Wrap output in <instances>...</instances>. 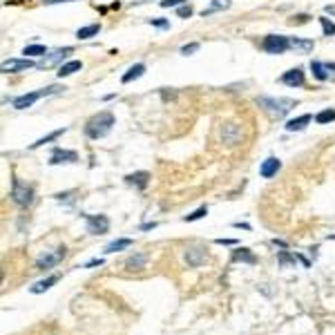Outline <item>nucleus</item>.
I'll use <instances>...</instances> for the list:
<instances>
[{"label":"nucleus","instance_id":"f257e3e1","mask_svg":"<svg viewBox=\"0 0 335 335\" xmlns=\"http://www.w3.org/2000/svg\"><path fill=\"white\" fill-rule=\"evenodd\" d=\"M112 125H114V114L112 112H99L87 121L85 134H87L90 139H103L105 134H109Z\"/></svg>","mask_w":335,"mask_h":335},{"label":"nucleus","instance_id":"4c0bfd02","mask_svg":"<svg viewBox=\"0 0 335 335\" xmlns=\"http://www.w3.org/2000/svg\"><path fill=\"white\" fill-rule=\"evenodd\" d=\"M103 264V259L99 257V259H92V261H87V264H85V268H94V266H101Z\"/></svg>","mask_w":335,"mask_h":335},{"label":"nucleus","instance_id":"5701e85b","mask_svg":"<svg viewBox=\"0 0 335 335\" xmlns=\"http://www.w3.org/2000/svg\"><path fill=\"white\" fill-rule=\"evenodd\" d=\"M132 246V239L130 237H123V239H114L112 243L105 246V253H117V251H123V248H130Z\"/></svg>","mask_w":335,"mask_h":335},{"label":"nucleus","instance_id":"aec40b11","mask_svg":"<svg viewBox=\"0 0 335 335\" xmlns=\"http://www.w3.org/2000/svg\"><path fill=\"white\" fill-rule=\"evenodd\" d=\"M81 67H83L81 60H70V63H63V65L58 67V78L76 74V72H81Z\"/></svg>","mask_w":335,"mask_h":335},{"label":"nucleus","instance_id":"412c9836","mask_svg":"<svg viewBox=\"0 0 335 335\" xmlns=\"http://www.w3.org/2000/svg\"><path fill=\"white\" fill-rule=\"evenodd\" d=\"M56 282H58V275H50L47 279H40V282H36L29 291H32V293H36V295H38V293H45V291H50Z\"/></svg>","mask_w":335,"mask_h":335},{"label":"nucleus","instance_id":"58836bf2","mask_svg":"<svg viewBox=\"0 0 335 335\" xmlns=\"http://www.w3.org/2000/svg\"><path fill=\"white\" fill-rule=\"evenodd\" d=\"M45 5H58V3H74V0H42Z\"/></svg>","mask_w":335,"mask_h":335},{"label":"nucleus","instance_id":"2f4dec72","mask_svg":"<svg viewBox=\"0 0 335 335\" xmlns=\"http://www.w3.org/2000/svg\"><path fill=\"white\" fill-rule=\"evenodd\" d=\"M322 23V32H324V36H335V23L328 20V18H320Z\"/></svg>","mask_w":335,"mask_h":335},{"label":"nucleus","instance_id":"6ab92c4d","mask_svg":"<svg viewBox=\"0 0 335 335\" xmlns=\"http://www.w3.org/2000/svg\"><path fill=\"white\" fill-rule=\"evenodd\" d=\"M308 123H310V114H302V117H297V119H291L288 123H286V130L288 132H302Z\"/></svg>","mask_w":335,"mask_h":335},{"label":"nucleus","instance_id":"393cba45","mask_svg":"<svg viewBox=\"0 0 335 335\" xmlns=\"http://www.w3.org/2000/svg\"><path fill=\"white\" fill-rule=\"evenodd\" d=\"M230 7V0H212V5L208 9H204L201 11V16H210V14H215V11H221V9H228Z\"/></svg>","mask_w":335,"mask_h":335},{"label":"nucleus","instance_id":"7c9ffc66","mask_svg":"<svg viewBox=\"0 0 335 335\" xmlns=\"http://www.w3.org/2000/svg\"><path fill=\"white\" fill-rule=\"evenodd\" d=\"M297 259H300L297 255H291V253H286V251H282V253L277 255V261H279L282 266H286V264H295Z\"/></svg>","mask_w":335,"mask_h":335},{"label":"nucleus","instance_id":"a211bd4d","mask_svg":"<svg viewBox=\"0 0 335 335\" xmlns=\"http://www.w3.org/2000/svg\"><path fill=\"white\" fill-rule=\"evenodd\" d=\"M145 264H148V255L137 253V255H132V257L125 261V268H127V271H143Z\"/></svg>","mask_w":335,"mask_h":335},{"label":"nucleus","instance_id":"72a5a7b5","mask_svg":"<svg viewBox=\"0 0 335 335\" xmlns=\"http://www.w3.org/2000/svg\"><path fill=\"white\" fill-rule=\"evenodd\" d=\"M186 0H161V7H181V5H184Z\"/></svg>","mask_w":335,"mask_h":335},{"label":"nucleus","instance_id":"423d86ee","mask_svg":"<svg viewBox=\"0 0 335 335\" xmlns=\"http://www.w3.org/2000/svg\"><path fill=\"white\" fill-rule=\"evenodd\" d=\"M63 257H65V246H63V248H56L54 253H45V255H40V257L36 259V266H38L40 271H47V268H54V266H56Z\"/></svg>","mask_w":335,"mask_h":335},{"label":"nucleus","instance_id":"7ed1b4c3","mask_svg":"<svg viewBox=\"0 0 335 335\" xmlns=\"http://www.w3.org/2000/svg\"><path fill=\"white\" fill-rule=\"evenodd\" d=\"M11 199L18 206H29L34 201V190L32 186H27L25 181H20L18 176H14V184H11Z\"/></svg>","mask_w":335,"mask_h":335},{"label":"nucleus","instance_id":"20e7f679","mask_svg":"<svg viewBox=\"0 0 335 335\" xmlns=\"http://www.w3.org/2000/svg\"><path fill=\"white\" fill-rule=\"evenodd\" d=\"M261 50L268 52V54H284L286 50H291V38L279 36V34H271L264 38V42H261Z\"/></svg>","mask_w":335,"mask_h":335},{"label":"nucleus","instance_id":"f8f14e48","mask_svg":"<svg viewBox=\"0 0 335 335\" xmlns=\"http://www.w3.org/2000/svg\"><path fill=\"white\" fill-rule=\"evenodd\" d=\"M72 54V47H63V50H56V52H52L50 56H45L40 60V67H52V65H56V63H60V60H65L67 56Z\"/></svg>","mask_w":335,"mask_h":335},{"label":"nucleus","instance_id":"f704fd0d","mask_svg":"<svg viewBox=\"0 0 335 335\" xmlns=\"http://www.w3.org/2000/svg\"><path fill=\"white\" fill-rule=\"evenodd\" d=\"M199 50V42H192V45H186V47H181V54L184 56H190L192 52H197Z\"/></svg>","mask_w":335,"mask_h":335},{"label":"nucleus","instance_id":"bb28decb","mask_svg":"<svg viewBox=\"0 0 335 335\" xmlns=\"http://www.w3.org/2000/svg\"><path fill=\"white\" fill-rule=\"evenodd\" d=\"M99 32H101V25H87V27H81V29H78L76 36H78L81 40H87V38H92V36H96Z\"/></svg>","mask_w":335,"mask_h":335},{"label":"nucleus","instance_id":"c756f323","mask_svg":"<svg viewBox=\"0 0 335 335\" xmlns=\"http://www.w3.org/2000/svg\"><path fill=\"white\" fill-rule=\"evenodd\" d=\"M206 215H208V208H206V206H201V208H197L192 215H186L184 221H197V219H204Z\"/></svg>","mask_w":335,"mask_h":335},{"label":"nucleus","instance_id":"a19ab883","mask_svg":"<svg viewBox=\"0 0 335 335\" xmlns=\"http://www.w3.org/2000/svg\"><path fill=\"white\" fill-rule=\"evenodd\" d=\"M328 239H335V235H328Z\"/></svg>","mask_w":335,"mask_h":335},{"label":"nucleus","instance_id":"c9c22d12","mask_svg":"<svg viewBox=\"0 0 335 335\" xmlns=\"http://www.w3.org/2000/svg\"><path fill=\"white\" fill-rule=\"evenodd\" d=\"M306 20H308V16L306 14H300V16H295L291 23H293V25H295V23H297V25H302V23H306Z\"/></svg>","mask_w":335,"mask_h":335},{"label":"nucleus","instance_id":"2eb2a0df","mask_svg":"<svg viewBox=\"0 0 335 335\" xmlns=\"http://www.w3.org/2000/svg\"><path fill=\"white\" fill-rule=\"evenodd\" d=\"M206 259H208V255H206V251H201V248H190V251H186V261L194 268L201 266Z\"/></svg>","mask_w":335,"mask_h":335},{"label":"nucleus","instance_id":"4be33fe9","mask_svg":"<svg viewBox=\"0 0 335 335\" xmlns=\"http://www.w3.org/2000/svg\"><path fill=\"white\" fill-rule=\"evenodd\" d=\"M313 40H304V38H291V50H295L297 54H308L313 52Z\"/></svg>","mask_w":335,"mask_h":335},{"label":"nucleus","instance_id":"4468645a","mask_svg":"<svg viewBox=\"0 0 335 335\" xmlns=\"http://www.w3.org/2000/svg\"><path fill=\"white\" fill-rule=\"evenodd\" d=\"M42 96V90L40 92H29V94H23V96H16L14 99V107L16 109H25V107H32L36 101Z\"/></svg>","mask_w":335,"mask_h":335},{"label":"nucleus","instance_id":"0eeeda50","mask_svg":"<svg viewBox=\"0 0 335 335\" xmlns=\"http://www.w3.org/2000/svg\"><path fill=\"white\" fill-rule=\"evenodd\" d=\"M221 139H224V143L226 145H237V143H241L243 132L237 123H226L221 127Z\"/></svg>","mask_w":335,"mask_h":335},{"label":"nucleus","instance_id":"39448f33","mask_svg":"<svg viewBox=\"0 0 335 335\" xmlns=\"http://www.w3.org/2000/svg\"><path fill=\"white\" fill-rule=\"evenodd\" d=\"M83 219L87 221V233L90 235H105L109 230V219L105 215H85Z\"/></svg>","mask_w":335,"mask_h":335},{"label":"nucleus","instance_id":"ddd939ff","mask_svg":"<svg viewBox=\"0 0 335 335\" xmlns=\"http://www.w3.org/2000/svg\"><path fill=\"white\" fill-rule=\"evenodd\" d=\"M282 168V161L275 159V157H268V159L261 163V168H259V174L264 176V179H271V176H275L277 174V170Z\"/></svg>","mask_w":335,"mask_h":335},{"label":"nucleus","instance_id":"cd10ccee","mask_svg":"<svg viewBox=\"0 0 335 335\" xmlns=\"http://www.w3.org/2000/svg\"><path fill=\"white\" fill-rule=\"evenodd\" d=\"M65 132V127H60V130H54L52 134H47V137H42V139H38L36 143H32V150H36V148H40V145H45V143H50V141H54V139H58L60 134Z\"/></svg>","mask_w":335,"mask_h":335},{"label":"nucleus","instance_id":"f03ea898","mask_svg":"<svg viewBox=\"0 0 335 335\" xmlns=\"http://www.w3.org/2000/svg\"><path fill=\"white\" fill-rule=\"evenodd\" d=\"M257 103L275 119H284L286 114L297 105V101H293V99H271V96H259Z\"/></svg>","mask_w":335,"mask_h":335},{"label":"nucleus","instance_id":"6e6552de","mask_svg":"<svg viewBox=\"0 0 335 335\" xmlns=\"http://www.w3.org/2000/svg\"><path fill=\"white\" fill-rule=\"evenodd\" d=\"M32 67H36V63L29 58H11L3 63V72L5 74H14V72H25V70H32Z\"/></svg>","mask_w":335,"mask_h":335},{"label":"nucleus","instance_id":"1a4fd4ad","mask_svg":"<svg viewBox=\"0 0 335 335\" xmlns=\"http://www.w3.org/2000/svg\"><path fill=\"white\" fill-rule=\"evenodd\" d=\"M78 161V154L74 150H63V148H56L50 157V163L52 166H60V163H76Z\"/></svg>","mask_w":335,"mask_h":335},{"label":"nucleus","instance_id":"c85d7f7f","mask_svg":"<svg viewBox=\"0 0 335 335\" xmlns=\"http://www.w3.org/2000/svg\"><path fill=\"white\" fill-rule=\"evenodd\" d=\"M25 56H42V54H47V50L42 45H27L25 50H23Z\"/></svg>","mask_w":335,"mask_h":335},{"label":"nucleus","instance_id":"9b49d317","mask_svg":"<svg viewBox=\"0 0 335 335\" xmlns=\"http://www.w3.org/2000/svg\"><path fill=\"white\" fill-rule=\"evenodd\" d=\"M333 70H335V65H328V63H320V60H313V63H310V72H313V76L318 78V81L331 78Z\"/></svg>","mask_w":335,"mask_h":335},{"label":"nucleus","instance_id":"ea45409f","mask_svg":"<svg viewBox=\"0 0 335 335\" xmlns=\"http://www.w3.org/2000/svg\"><path fill=\"white\" fill-rule=\"evenodd\" d=\"M217 243H226V246H233V243H237V239H217Z\"/></svg>","mask_w":335,"mask_h":335},{"label":"nucleus","instance_id":"b1692460","mask_svg":"<svg viewBox=\"0 0 335 335\" xmlns=\"http://www.w3.org/2000/svg\"><path fill=\"white\" fill-rule=\"evenodd\" d=\"M233 259L235 261H246V264H255V261H257L255 259V255L248 251V248H237V251L233 253Z\"/></svg>","mask_w":335,"mask_h":335},{"label":"nucleus","instance_id":"dca6fc26","mask_svg":"<svg viewBox=\"0 0 335 335\" xmlns=\"http://www.w3.org/2000/svg\"><path fill=\"white\" fill-rule=\"evenodd\" d=\"M143 74H145V65L137 63V65H132L123 76H121V83H132V81H137V78H141Z\"/></svg>","mask_w":335,"mask_h":335},{"label":"nucleus","instance_id":"473e14b6","mask_svg":"<svg viewBox=\"0 0 335 335\" xmlns=\"http://www.w3.org/2000/svg\"><path fill=\"white\" fill-rule=\"evenodd\" d=\"M176 16H179V18H190L192 16V7H190V5H181V7L176 9Z\"/></svg>","mask_w":335,"mask_h":335},{"label":"nucleus","instance_id":"e433bc0d","mask_svg":"<svg viewBox=\"0 0 335 335\" xmlns=\"http://www.w3.org/2000/svg\"><path fill=\"white\" fill-rule=\"evenodd\" d=\"M150 25H154V27H168V20H154V18H152V20H148Z\"/></svg>","mask_w":335,"mask_h":335},{"label":"nucleus","instance_id":"9d476101","mask_svg":"<svg viewBox=\"0 0 335 335\" xmlns=\"http://www.w3.org/2000/svg\"><path fill=\"white\" fill-rule=\"evenodd\" d=\"M284 85H288V87H302L304 83H306V76H304V72L300 67H295V70H288L286 74L279 78Z\"/></svg>","mask_w":335,"mask_h":335},{"label":"nucleus","instance_id":"a878e982","mask_svg":"<svg viewBox=\"0 0 335 335\" xmlns=\"http://www.w3.org/2000/svg\"><path fill=\"white\" fill-rule=\"evenodd\" d=\"M331 121H335V109H331V107L315 114V123H320V125H326V123H331Z\"/></svg>","mask_w":335,"mask_h":335},{"label":"nucleus","instance_id":"f3484780","mask_svg":"<svg viewBox=\"0 0 335 335\" xmlns=\"http://www.w3.org/2000/svg\"><path fill=\"white\" fill-rule=\"evenodd\" d=\"M148 181H150V174L148 172H134V174H127L125 176V184L137 186L139 190H143V188L148 186Z\"/></svg>","mask_w":335,"mask_h":335}]
</instances>
